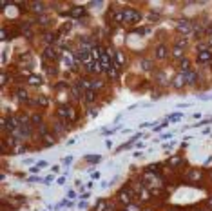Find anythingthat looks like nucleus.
Segmentation results:
<instances>
[{"instance_id": "nucleus-12", "label": "nucleus", "mask_w": 212, "mask_h": 211, "mask_svg": "<svg viewBox=\"0 0 212 211\" xmlns=\"http://www.w3.org/2000/svg\"><path fill=\"white\" fill-rule=\"evenodd\" d=\"M210 60H212L210 51H199V53H198V62H199V64H207V62H210Z\"/></svg>"}, {"instance_id": "nucleus-4", "label": "nucleus", "mask_w": 212, "mask_h": 211, "mask_svg": "<svg viewBox=\"0 0 212 211\" xmlns=\"http://www.w3.org/2000/svg\"><path fill=\"white\" fill-rule=\"evenodd\" d=\"M42 57H44V60H49V62H55V60H58V51L55 46H47L45 49H44V53H42Z\"/></svg>"}, {"instance_id": "nucleus-10", "label": "nucleus", "mask_w": 212, "mask_h": 211, "mask_svg": "<svg viewBox=\"0 0 212 211\" xmlns=\"http://www.w3.org/2000/svg\"><path fill=\"white\" fill-rule=\"evenodd\" d=\"M183 77H185V82L187 84H196V80H198V73L194 71V69H189V71H183Z\"/></svg>"}, {"instance_id": "nucleus-21", "label": "nucleus", "mask_w": 212, "mask_h": 211, "mask_svg": "<svg viewBox=\"0 0 212 211\" xmlns=\"http://www.w3.org/2000/svg\"><path fill=\"white\" fill-rule=\"evenodd\" d=\"M58 39L56 33H44V40H45V44L47 46H53V42Z\"/></svg>"}, {"instance_id": "nucleus-29", "label": "nucleus", "mask_w": 212, "mask_h": 211, "mask_svg": "<svg viewBox=\"0 0 212 211\" xmlns=\"http://www.w3.org/2000/svg\"><path fill=\"white\" fill-rule=\"evenodd\" d=\"M107 209V204H105V200H100L96 204V208H94V211H105Z\"/></svg>"}, {"instance_id": "nucleus-37", "label": "nucleus", "mask_w": 212, "mask_h": 211, "mask_svg": "<svg viewBox=\"0 0 212 211\" xmlns=\"http://www.w3.org/2000/svg\"><path fill=\"white\" fill-rule=\"evenodd\" d=\"M6 84H7V73L2 71V86H6Z\"/></svg>"}, {"instance_id": "nucleus-38", "label": "nucleus", "mask_w": 212, "mask_h": 211, "mask_svg": "<svg viewBox=\"0 0 212 211\" xmlns=\"http://www.w3.org/2000/svg\"><path fill=\"white\" fill-rule=\"evenodd\" d=\"M163 128H167V122H163V124H160V126H156V128H154V131H161Z\"/></svg>"}, {"instance_id": "nucleus-11", "label": "nucleus", "mask_w": 212, "mask_h": 211, "mask_svg": "<svg viewBox=\"0 0 212 211\" xmlns=\"http://www.w3.org/2000/svg\"><path fill=\"white\" fill-rule=\"evenodd\" d=\"M201 177H203V173L199 171V169H191V171L187 173V180L189 182H198Z\"/></svg>"}, {"instance_id": "nucleus-24", "label": "nucleus", "mask_w": 212, "mask_h": 211, "mask_svg": "<svg viewBox=\"0 0 212 211\" xmlns=\"http://www.w3.org/2000/svg\"><path fill=\"white\" fill-rule=\"evenodd\" d=\"M31 124L33 126H42V115L40 113H33V116H31Z\"/></svg>"}, {"instance_id": "nucleus-18", "label": "nucleus", "mask_w": 212, "mask_h": 211, "mask_svg": "<svg viewBox=\"0 0 212 211\" xmlns=\"http://www.w3.org/2000/svg\"><path fill=\"white\" fill-rule=\"evenodd\" d=\"M94 100H96V91H93V89H91V91L83 93V102H85L87 106H89V104H93Z\"/></svg>"}, {"instance_id": "nucleus-31", "label": "nucleus", "mask_w": 212, "mask_h": 211, "mask_svg": "<svg viewBox=\"0 0 212 211\" xmlns=\"http://www.w3.org/2000/svg\"><path fill=\"white\" fill-rule=\"evenodd\" d=\"M102 87H103V82H102V80H93V91L102 89Z\"/></svg>"}, {"instance_id": "nucleus-14", "label": "nucleus", "mask_w": 212, "mask_h": 211, "mask_svg": "<svg viewBox=\"0 0 212 211\" xmlns=\"http://www.w3.org/2000/svg\"><path fill=\"white\" fill-rule=\"evenodd\" d=\"M29 6H31L33 13H37V15H44V11H45V6L42 2H31Z\"/></svg>"}, {"instance_id": "nucleus-9", "label": "nucleus", "mask_w": 212, "mask_h": 211, "mask_svg": "<svg viewBox=\"0 0 212 211\" xmlns=\"http://www.w3.org/2000/svg\"><path fill=\"white\" fill-rule=\"evenodd\" d=\"M156 58L158 60H163V58L169 57V47L165 46V44H160V46H156Z\"/></svg>"}, {"instance_id": "nucleus-19", "label": "nucleus", "mask_w": 212, "mask_h": 211, "mask_svg": "<svg viewBox=\"0 0 212 211\" xmlns=\"http://www.w3.org/2000/svg\"><path fill=\"white\" fill-rule=\"evenodd\" d=\"M111 17H113V20L116 24H123V9H114Z\"/></svg>"}, {"instance_id": "nucleus-6", "label": "nucleus", "mask_w": 212, "mask_h": 211, "mask_svg": "<svg viewBox=\"0 0 212 211\" xmlns=\"http://www.w3.org/2000/svg\"><path fill=\"white\" fill-rule=\"evenodd\" d=\"M176 29H178L179 33H183V35L192 33V26H191V22H187V20H179L178 26H176Z\"/></svg>"}, {"instance_id": "nucleus-13", "label": "nucleus", "mask_w": 212, "mask_h": 211, "mask_svg": "<svg viewBox=\"0 0 212 211\" xmlns=\"http://www.w3.org/2000/svg\"><path fill=\"white\" fill-rule=\"evenodd\" d=\"M67 15H69L71 18H82V17H85V9H83V7H73Z\"/></svg>"}, {"instance_id": "nucleus-26", "label": "nucleus", "mask_w": 212, "mask_h": 211, "mask_svg": "<svg viewBox=\"0 0 212 211\" xmlns=\"http://www.w3.org/2000/svg\"><path fill=\"white\" fill-rule=\"evenodd\" d=\"M20 31H22V35L31 37V26L29 24H20Z\"/></svg>"}, {"instance_id": "nucleus-25", "label": "nucleus", "mask_w": 212, "mask_h": 211, "mask_svg": "<svg viewBox=\"0 0 212 211\" xmlns=\"http://www.w3.org/2000/svg\"><path fill=\"white\" fill-rule=\"evenodd\" d=\"M187 46H189V40L187 39H178L176 44H174V47H178V49H183V47H187Z\"/></svg>"}, {"instance_id": "nucleus-32", "label": "nucleus", "mask_w": 212, "mask_h": 211, "mask_svg": "<svg viewBox=\"0 0 212 211\" xmlns=\"http://www.w3.org/2000/svg\"><path fill=\"white\" fill-rule=\"evenodd\" d=\"M37 104H38V106H42V108H45V106H47V98H45V96H38Z\"/></svg>"}, {"instance_id": "nucleus-36", "label": "nucleus", "mask_w": 212, "mask_h": 211, "mask_svg": "<svg viewBox=\"0 0 212 211\" xmlns=\"http://www.w3.org/2000/svg\"><path fill=\"white\" fill-rule=\"evenodd\" d=\"M2 40H9V35H7V27H2Z\"/></svg>"}, {"instance_id": "nucleus-3", "label": "nucleus", "mask_w": 212, "mask_h": 211, "mask_svg": "<svg viewBox=\"0 0 212 211\" xmlns=\"http://www.w3.org/2000/svg\"><path fill=\"white\" fill-rule=\"evenodd\" d=\"M2 128L6 129V131H9V133H18L20 129V122L17 116H6L4 120H2Z\"/></svg>"}, {"instance_id": "nucleus-2", "label": "nucleus", "mask_w": 212, "mask_h": 211, "mask_svg": "<svg viewBox=\"0 0 212 211\" xmlns=\"http://www.w3.org/2000/svg\"><path fill=\"white\" fill-rule=\"evenodd\" d=\"M143 18V15L138 11V9H133V7H127L123 9V24H129V26H134L140 20Z\"/></svg>"}, {"instance_id": "nucleus-39", "label": "nucleus", "mask_w": 212, "mask_h": 211, "mask_svg": "<svg viewBox=\"0 0 212 211\" xmlns=\"http://www.w3.org/2000/svg\"><path fill=\"white\" fill-rule=\"evenodd\" d=\"M64 162H65V164H71V162H73V156H65Z\"/></svg>"}, {"instance_id": "nucleus-42", "label": "nucleus", "mask_w": 212, "mask_h": 211, "mask_svg": "<svg viewBox=\"0 0 212 211\" xmlns=\"http://www.w3.org/2000/svg\"><path fill=\"white\" fill-rule=\"evenodd\" d=\"M209 206H210V208H212V198H210V200H209Z\"/></svg>"}, {"instance_id": "nucleus-5", "label": "nucleus", "mask_w": 212, "mask_h": 211, "mask_svg": "<svg viewBox=\"0 0 212 211\" xmlns=\"http://www.w3.org/2000/svg\"><path fill=\"white\" fill-rule=\"evenodd\" d=\"M118 198H120L121 204H131V202H133V191H131V188H123V189H120Z\"/></svg>"}, {"instance_id": "nucleus-1", "label": "nucleus", "mask_w": 212, "mask_h": 211, "mask_svg": "<svg viewBox=\"0 0 212 211\" xmlns=\"http://www.w3.org/2000/svg\"><path fill=\"white\" fill-rule=\"evenodd\" d=\"M56 115L60 120H64L65 124H69V122H75L76 120V111L71 108V106H60L56 111Z\"/></svg>"}, {"instance_id": "nucleus-20", "label": "nucleus", "mask_w": 212, "mask_h": 211, "mask_svg": "<svg viewBox=\"0 0 212 211\" xmlns=\"http://www.w3.org/2000/svg\"><path fill=\"white\" fill-rule=\"evenodd\" d=\"M15 95H17V98H20V100H27V98H29L27 89H24V87H17V89H15Z\"/></svg>"}, {"instance_id": "nucleus-22", "label": "nucleus", "mask_w": 212, "mask_h": 211, "mask_svg": "<svg viewBox=\"0 0 212 211\" xmlns=\"http://www.w3.org/2000/svg\"><path fill=\"white\" fill-rule=\"evenodd\" d=\"M178 66L181 67V73H183V71H189V69H191V60H189V58H181V60L178 62Z\"/></svg>"}, {"instance_id": "nucleus-35", "label": "nucleus", "mask_w": 212, "mask_h": 211, "mask_svg": "<svg viewBox=\"0 0 212 211\" xmlns=\"http://www.w3.org/2000/svg\"><path fill=\"white\" fill-rule=\"evenodd\" d=\"M136 33H138V35H147V33H149V27H140V29H136Z\"/></svg>"}, {"instance_id": "nucleus-43", "label": "nucleus", "mask_w": 212, "mask_h": 211, "mask_svg": "<svg viewBox=\"0 0 212 211\" xmlns=\"http://www.w3.org/2000/svg\"><path fill=\"white\" fill-rule=\"evenodd\" d=\"M105 211H113V208H107V209H105Z\"/></svg>"}, {"instance_id": "nucleus-28", "label": "nucleus", "mask_w": 212, "mask_h": 211, "mask_svg": "<svg viewBox=\"0 0 212 211\" xmlns=\"http://www.w3.org/2000/svg\"><path fill=\"white\" fill-rule=\"evenodd\" d=\"M85 160H87L89 164H96V162L102 160V156H100V155H89V156H85Z\"/></svg>"}, {"instance_id": "nucleus-8", "label": "nucleus", "mask_w": 212, "mask_h": 211, "mask_svg": "<svg viewBox=\"0 0 212 211\" xmlns=\"http://www.w3.org/2000/svg\"><path fill=\"white\" fill-rule=\"evenodd\" d=\"M75 57H76V60H78V62H82L83 66H85L89 60H93V57H91V51H87V49H82V51H78Z\"/></svg>"}, {"instance_id": "nucleus-40", "label": "nucleus", "mask_w": 212, "mask_h": 211, "mask_svg": "<svg viewBox=\"0 0 212 211\" xmlns=\"http://www.w3.org/2000/svg\"><path fill=\"white\" fill-rule=\"evenodd\" d=\"M7 6H9V2H6V0L0 2V7H7Z\"/></svg>"}, {"instance_id": "nucleus-44", "label": "nucleus", "mask_w": 212, "mask_h": 211, "mask_svg": "<svg viewBox=\"0 0 212 211\" xmlns=\"http://www.w3.org/2000/svg\"><path fill=\"white\" fill-rule=\"evenodd\" d=\"M198 211H203V209H198Z\"/></svg>"}, {"instance_id": "nucleus-23", "label": "nucleus", "mask_w": 212, "mask_h": 211, "mask_svg": "<svg viewBox=\"0 0 212 211\" xmlns=\"http://www.w3.org/2000/svg\"><path fill=\"white\" fill-rule=\"evenodd\" d=\"M113 60H116V64H118V66H123V64H125V57H123V53H121V51H116L114 55H113Z\"/></svg>"}, {"instance_id": "nucleus-7", "label": "nucleus", "mask_w": 212, "mask_h": 211, "mask_svg": "<svg viewBox=\"0 0 212 211\" xmlns=\"http://www.w3.org/2000/svg\"><path fill=\"white\" fill-rule=\"evenodd\" d=\"M76 86L83 91V93H87V91H91V89H93V80H89V78L83 77V78H80V80L76 82Z\"/></svg>"}, {"instance_id": "nucleus-30", "label": "nucleus", "mask_w": 212, "mask_h": 211, "mask_svg": "<svg viewBox=\"0 0 212 211\" xmlns=\"http://www.w3.org/2000/svg\"><path fill=\"white\" fill-rule=\"evenodd\" d=\"M44 142H45V146H53V144H55V138H53L51 135H44Z\"/></svg>"}, {"instance_id": "nucleus-34", "label": "nucleus", "mask_w": 212, "mask_h": 211, "mask_svg": "<svg viewBox=\"0 0 212 211\" xmlns=\"http://www.w3.org/2000/svg\"><path fill=\"white\" fill-rule=\"evenodd\" d=\"M179 118H181V113H176V115L169 116V122H176V120H179Z\"/></svg>"}, {"instance_id": "nucleus-27", "label": "nucleus", "mask_w": 212, "mask_h": 211, "mask_svg": "<svg viewBox=\"0 0 212 211\" xmlns=\"http://www.w3.org/2000/svg\"><path fill=\"white\" fill-rule=\"evenodd\" d=\"M172 58H176L178 62H179L181 58H185V57H183V49H178V47H174V49H172Z\"/></svg>"}, {"instance_id": "nucleus-15", "label": "nucleus", "mask_w": 212, "mask_h": 211, "mask_svg": "<svg viewBox=\"0 0 212 211\" xmlns=\"http://www.w3.org/2000/svg\"><path fill=\"white\" fill-rule=\"evenodd\" d=\"M27 84H29V86L38 87V86L44 84V80H42V77H38V75H31V77H27Z\"/></svg>"}, {"instance_id": "nucleus-17", "label": "nucleus", "mask_w": 212, "mask_h": 211, "mask_svg": "<svg viewBox=\"0 0 212 211\" xmlns=\"http://www.w3.org/2000/svg\"><path fill=\"white\" fill-rule=\"evenodd\" d=\"M118 73H120V66H118L114 60H113V66L109 67L107 75H109V78H113V80H114V78H118Z\"/></svg>"}, {"instance_id": "nucleus-33", "label": "nucleus", "mask_w": 212, "mask_h": 211, "mask_svg": "<svg viewBox=\"0 0 212 211\" xmlns=\"http://www.w3.org/2000/svg\"><path fill=\"white\" fill-rule=\"evenodd\" d=\"M169 164H171V166H178V164H181V158H179V156H172V158L169 160Z\"/></svg>"}, {"instance_id": "nucleus-16", "label": "nucleus", "mask_w": 212, "mask_h": 211, "mask_svg": "<svg viewBox=\"0 0 212 211\" xmlns=\"http://www.w3.org/2000/svg\"><path fill=\"white\" fill-rule=\"evenodd\" d=\"M185 84H187V82H185V77H183V73L176 75V78H174V82H172V86L176 87V89H181Z\"/></svg>"}, {"instance_id": "nucleus-41", "label": "nucleus", "mask_w": 212, "mask_h": 211, "mask_svg": "<svg viewBox=\"0 0 212 211\" xmlns=\"http://www.w3.org/2000/svg\"><path fill=\"white\" fill-rule=\"evenodd\" d=\"M38 169H40L38 166H35V168H31V169H29V173H38Z\"/></svg>"}]
</instances>
